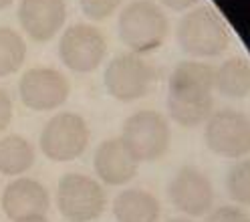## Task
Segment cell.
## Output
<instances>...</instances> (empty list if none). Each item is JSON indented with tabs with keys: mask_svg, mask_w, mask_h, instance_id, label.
Masks as SVG:
<instances>
[{
	"mask_svg": "<svg viewBox=\"0 0 250 222\" xmlns=\"http://www.w3.org/2000/svg\"><path fill=\"white\" fill-rule=\"evenodd\" d=\"M216 69L202 61H182L169 75L167 111L182 128H198L214 113Z\"/></svg>",
	"mask_w": 250,
	"mask_h": 222,
	"instance_id": "6da1fadb",
	"label": "cell"
},
{
	"mask_svg": "<svg viewBox=\"0 0 250 222\" xmlns=\"http://www.w3.org/2000/svg\"><path fill=\"white\" fill-rule=\"evenodd\" d=\"M176 39L180 49L198 59L222 55L230 44V30L222 14L210 4L192 8L178 22Z\"/></svg>",
	"mask_w": 250,
	"mask_h": 222,
	"instance_id": "7a4b0ae2",
	"label": "cell"
},
{
	"mask_svg": "<svg viewBox=\"0 0 250 222\" xmlns=\"http://www.w3.org/2000/svg\"><path fill=\"white\" fill-rule=\"evenodd\" d=\"M117 28L129 53L146 55L158 51L166 43L169 22L166 12L151 0H133L121 10Z\"/></svg>",
	"mask_w": 250,
	"mask_h": 222,
	"instance_id": "3957f363",
	"label": "cell"
},
{
	"mask_svg": "<svg viewBox=\"0 0 250 222\" xmlns=\"http://www.w3.org/2000/svg\"><path fill=\"white\" fill-rule=\"evenodd\" d=\"M121 141L139 164L158 162L169 150L171 130L166 115H162L160 111L142 109L125 119Z\"/></svg>",
	"mask_w": 250,
	"mask_h": 222,
	"instance_id": "277c9868",
	"label": "cell"
},
{
	"mask_svg": "<svg viewBox=\"0 0 250 222\" xmlns=\"http://www.w3.org/2000/svg\"><path fill=\"white\" fill-rule=\"evenodd\" d=\"M107 206L103 186L85 174H65L57 186V208L69 222H93Z\"/></svg>",
	"mask_w": 250,
	"mask_h": 222,
	"instance_id": "5b68a950",
	"label": "cell"
},
{
	"mask_svg": "<svg viewBox=\"0 0 250 222\" xmlns=\"http://www.w3.org/2000/svg\"><path fill=\"white\" fill-rule=\"evenodd\" d=\"M91 132L79 113L62 111L46 121L41 133V152L51 162H73L89 148Z\"/></svg>",
	"mask_w": 250,
	"mask_h": 222,
	"instance_id": "8992f818",
	"label": "cell"
},
{
	"mask_svg": "<svg viewBox=\"0 0 250 222\" xmlns=\"http://www.w3.org/2000/svg\"><path fill=\"white\" fill-rule=\"evenodd\" d=\"M155 81V69L135 53H123L109 61L103 75L107 93L113 99L131 103L147 95Z\"/></svg>",
	"mask_w": 250,
	"mask_h": 222,
	"instance_id": "52a82bcc",
	"label": "cell"
},
{
	"mask_svg": "<svg viewBox=\"0 0 250 222\" xmlns=\"http://www.w3.org/2000/svg\"><path fill=\"white\" fill-rule=\"evenodd\" d=\"M204 139L210 152L242 160L250 154V117L236 109L214 111L204 123Z\"/></svg>",
	"mask_w": 250,
	"mask_h": 222,
	"instance_id": "ba28073f",
	"label": "cell"
},
{
	"mask_svg": "<svg viewBox=\"0 0 250 222\" xmlns=\"http://www.w3.org/2000/svg\"><path fill=\"white\" fill-rule=\"evenodd\" d=\"M107 55V39L97 26L77 22L62 33L59 57L62 65L75 73H91L101 67Z\"/></svg>",
	"mask_w": 250,
	"mask_h": 222,
	"instance_id": "9c48e42d",
	"label": "cell"
},
{
	"mask_svg": "<svg viewBox=\"0 0 250 222\" xmlns=\"http://www.w3.org/2000/svg\"><path fill=\"white\" fill-rule=\"evenodd\" d=\"M169 202L186 216H206L214 208V186L202 170L184 166L167 186Z\"/></svg>",
	"mask_w": 250,
	"mask_h": 222,
	"instance_id": "30bf717a",
	"label": "cell"
},
{
	"mask_svg": "<svg viewBox=\"0 0 250 222\" xmlns=\"http://www.w3.org/2000/svg\"><path fill=\"white\" fill-rule=\"evenodd\" d=\"M67 77L51 67H35L22 73L19 81L21 101L33 111H53L69 99Z\"/></svg>",
	"mask_w": 250,
	"mask_h": 222,
	"instance_id": "8fae6325",
	"label": "cell"
},
{
	"mask_svg": "<svg viewBox=\"0 0 250 222\" xmlns=\"http://www.w3.org/2000/svg\"><path fill=\"white\" fill-rule=\"evenodd\" d=\"M19 21L37 43H49L67 21L65 0H21Z\"/></svg>",
	"mask_w": 250,
	"mask_h": 222,
	"instance_id": "7c38bea8",
	"label": "cell"
},
{
	"mask_svg": "<svg viewBox=\"0 0 250 222\" xmlns=\"http://www.w3.org/2000/svg\"><path fill=\"white\" fill-rule=\"evenodd\" d=\"M0 204H2V212L14 222L26 216L46 214L51 206V196H49V190L39 180L19 178L4 188Z\"/></svg>",
	"mask_w": 250,
	"mask_h": 222,
	"instance_id": "4fadbf2b",
	"label": "cell"
},
{
	"mask_svg": "<svg viewBox=\"0 0 250 222\" xmlns=\"http://www.w3.org/2000/svg\"><path fill=\"white\" fill-rule=\"evenodd\" d=\"M93 168L103 184L123 186L137 176L139 162L131 155L121 137H109L99 144L93 157Z\"/></svg>",
	"mask_w": 250,
	"mask_h": 222,
	"instance_id": "5bb4252c",
	"label": "cell"
},
{
	"mask_svg": "<svg viewBox=\"0 0 250 222\" xmlns=\"http://www.w3.org/2000/svg\"><path fill=\"white\" fill-rule=\"evenodd\" d=\"M160 214V200L142 188H127L113 200V216L117 222H158Z\"/></svg>",
	"mask_w": 250,
	"mask_h": 222,
	"instance_id": "9a60e30c",
	"label": "cell"
},
{
	"mask_svg": "<svg viewBox=\"0 0 250 222\" xmlns=\"http://www.w3.org/2000/svg\"><path fill=\"white\" fill-rule=\"evenodd\" d=\"M214 91L228 99H244L250 95V59L236 55L226 59L214 75Z\"/></svg>",
	"mask_w": 250,
	"mask_h": 222,
	"instance_id": "2e32d148",
	"label": "cell"
},
{
	"mask_svg": "<svg viewBox=\"0 0 250 222\" xmlns=\"http://www.w3.org/2000/svg\"><path fill=\"white\" fill-rule=\"evenodd\" d=\"M35 164V148L22 135H6L0 139V174L21 176Z\"/></svg>",
	"mask_w": 250,
	"mask_h": 222,
	"instance_id": "e0dca14e",
	"label": "cell"
},
{
	"mask_svg": "<svg viewBox=\"0 0 250 222\" xmlns=\"http://www.w3.org/2000/svg\"><path fill=\"white\" fill-rule=\"evenodd\" d=\"M26 59V43L14 28L0 26V77L17 73Z\"/></svg>",
	"mask_w": 250,
	"mask_h": 222,
	"instance_id": "ac0fdd59",
	"label": "cell"
},
{
	"mask_svg": "<svg viewBox=\"0 0 250 222\" xmlns=\"http://www.w3.org/2000/svg\"><path fill=\"white\" fill-rule=\"evenodd\" d=\"M226 190L228 196L242 206H250V174L244 160H238L226 174Z\"/></svg>",
	"mask_w": 250,
	"mask_h": 222,
	"instance_id": "d6986e66",
	"label": "cell"
},
{
	"mask_svg": "<svg viewBox=\"0 0 250 222\" xmlns=\"http://www.w3.org/2000/svg\"><path fill=\"white\" fill-rule=\"evenodd\" d=\"M81 10L85 12V17L91 21H105L109 19L117 8L121 6L123 0H79Z\"/></svg>",
	"mask_w": 250,
	"mask_h": 222,
	"instance_id": "ffe728a7",
	"label": "cell"
},
{
	"mask_svg": "<svg viewBox=\"0 0 250 222\" xmlns=\"http://www.w3.org/2000/svg\"><path fill=\"white\" fill-rule=\"evenodd\" d=\"M206 222H250V214L240 206H220L208 212Z\"/></svg>",
	"mask_w": 250,
	"mask_h": 222,
	"instance_id": "44dd1931",
	"label": "cell"
},
{
	"mask_svg": "<svg viewBox=\"0 0 250 222\" xmlns=\"http://www.w3.org/2000/svg\"><path fill=\"white\" fill-rule=\"evenodd\" d=\"M10 119H12V101H10V95L4 89H0V133H2L8 128Z\"/></svg>",
	"mask_w": 250,
	"mask_h": 222,
	"instance_id": "7402d4cb",
	"label": "cell"
},
{
	"mask_svg": "<svg viewBox=\"0 0 250 222\" xmlns=\"http://www.w3.org/2000/svg\"><path fill=\"white\" fill-rule=\"evenodd\" d=\"M162 4L169 10L184 12V10H192L200 4V0H162Z\"/></svg>",
	"mask_w": 250,
	"mask_h": 222,
	"instance_id": "603a6c76",
	"label": "cell"
},
{
	"mask_svg": "<svg viewBox=\"0 0 250 222\" xmlns=\"http://www.w3.org/2000/svg\"><path fill=\"white\" fill-rule=\"evenodd\" d=\"M14 222H49V218H46L44 214H41V216H26V218L14 220Z\"/></svg>",
	"mask_w": 250,
	"mask_h": 222,
	"instance_id": "cb8c5ba5",
	"label": "cell"
},
{
	"mask_svg": "<svg viewBox=\"0 0 250 222\" xmlns=\"http://www.w3.org/2000/svg\"><path fill=\"white\" fill-rule=\"evenodd\" d=\"M14 2V0H0V10H4V8H8L10 4Z\"/></svg>",
	"mask_w": 250,
	"mask_h": 222,
	"instance_id": "d4e9b609",
	"label": "cell"
},
{
	"mask_svg": "<svg viewBox=\"0 0 250 222\" xmlns=\"http://www.w3.org/2000/svg\"><path fill=\"white\" fill-rule=\"evenodd\" d=\"M167 222H192V220H188V218H171Z\"/></svg>",
	"mask_w": 250,
	"mask_h": 222,
	"instance_id": "484cf974",
	"label": "cell"
},
{
	"mask_svg": "<svg viewBox=\"0 0 250 222\" xmlns=\"http://www.w3.org/2000/svg\"><path fill=\"white\" fill-rule=\"evenodd\" d=\"M244 164H246V170H248V174H250V157H246Z\"/></svg>",
	"mask_w": 250,
	"mask_h": 222,
	"instance_id": "4316f807",
	"label": "cell"
}]
</instances>
